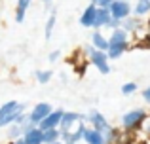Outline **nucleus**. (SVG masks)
Instances as JSON below:
<instances>
[{
    "label": "nucleus",
    "instance_id": "obj_1",
    "mask_svg": "<svg viewBox=\"0 0 150 144\" xmlns=\"http://www.w3.org/2000/svg\"><path fill=\"white\" fill-rule=\"evenodd\" d=\"M86 119H88V123L93 127V129H97V131L103 133L106 144H120V135H122L120 129H116V127L110 125V123L106 122V118L99 110L91 108V110L88 112V116H86Z\"/></svg>",
    "mask_w": 150,
    "mask_h": 144
},
{
    "label": "nucleus",
    "instance_id": "obj_2",
    "mask_svg": "<svg viewBox=\"0 0 150 144\" xmlns=\"http://www.w3.org/2000/svg\"><path fill=\"white\" fill-rule=\"evenodd\" d=\"M25 104L17 103V100H8L0 106V127H8L10 123H13L17 119L19 114L25 112Z\"/></svg>",
    "mask_w": 150,
    "mask_h": 144
},
{
    "label": "nucleus",
    "instance_id": "obj_3",
    "mask_svg": "<svg viewBox=\"0 0 150 144\" xmlns=\"http://www.w3.org/2000/svg\"><path fill=\"white\" fill-rule=\"evenodd\" d=\"M146 122V112L143 108H133V110L125 112L122 118V129L127 133H135L143 127V123Z\"/></svg>",
    "mask_w": 150,
    "mask_h": 144
},
{
    "label": "nucleus",
    "instance_id": "obj_4",
    "mask_svg": "<svg viewBox=\"0 0 150 144\" xmlns=\"http://www.w3.org/2000/svg\"><path fill=\"white\" fill-rule=\"evenodd\" d=\"M84 53L88 55V61H89V63H91L101 74H108V72H110V63H108L110 59H108V55H106V51L97 49V48H93V46H86Z\"/></svg>",
    "mask_w": 150,
    "mask_h": 144
},
{
    "label": "nucleus",
    "instance_id": "obj_5",
    "mask_svg": "<svg viewBox=\"0 0 150 144\" xmlns=\"http://www.w3.org/2000/svg\"><path fill=\"white\" fill-rule=\"evenodd\" d=\"M108 10H110L112 19L122 21V19H125V17L131 15V4H129L127 0H112V4L108 6Z\"/></svg>",
    "mask_w": 150,
    "mask_h": 144
},
{
    "label": "nucleus",
    "instance_id": "obj_6",
    "mask_svg": "<svg viewBox=\"0 0 150 144\" xmlns=\"http://www.w3.org/2000/svg\"><path fill=\"white\" fill-rule=\"evenodd\" d=\"M51 110H53V108H51V104H50V103H38L34 108H30V112L27 114V118H29L33 123H36V125H38V123H40Z\"/></svg>",
    "mask_w": 150,
    "mask_h": 144
},
{
    "label": "nucleus",
    "instance_id": "obj_7",
    "mask_svg": "<svg viewBox=\"0 0 150 144\" xmlns=\"http://www.w3.org/2000/svg\"><path fill=\"white\" fill-rule=\"evenodd\" d=\"M84 129H86V122H84V119H80V122H78L70 131L61 133V140H63V142H76V144H78V142L82 140Z\"/></svg>",
    "mask_w": 150,
    "mask_h": 144
},
{
    "label": "nucleus",
    "instance_id": "obj_8",
    "mask_svg": "<svg viewBox=\"0 0 150 144\" xmlns=\"http://www.w3.org/2000/svg\"><path fill=\"white\" fill-rule=\"evenodd\" d=\"M80 119H86V116H80L78 112H63L61 122H59V131H61V133L70 131L78 122H80Z\"/></svg>",
    "mask_w": 150,
    "mask_h": 144
},
{
    "label": "nucleus",
    "instance_id": "obj_9",
    "mask_svg": "<svg viewBox=\"0 0 150 144\" xmlns=\"http://www.w3.org/2000/svg\"><path fill=\"white\" fill-rule=\"evenodd\" d=\"M63 112H65V110H61V108H59V110H51L50 114L46 116V118L42 119L40 123H38V127H40L42 131H46V129H55V127L59 129V122H61Z\"/></svg>",
    "mask_w": 150,
    "mask_h": 144
},
{
    "label": "nucleus",
    "instance_id": "obj_10",
    "mask_svg": "<svg viewBox=\"0 0 150 144\" xmlns=\"http://www.w3.org/2000/svg\"><path fill=\"white\" fill-rule=\"evenodd\" d=\"M110 21H112V15H110L108 8H97V15H95V25H93V29H108Z\"/></svg>",
    "mask_w": 150,
    "mask_h": 144
},
{
    "label": "nucleus",
    "instance_id": "obj_11",
    "mask_svg": "<svg viewBox=\"0 0 150 144\" xmlns=\"http://www.w3.org/2000/svg\"><path fill=\"white\" fill-rule=\"evenodd\" d=\"M95 15H97V6L95 4H89L84 10L82 17H80V25L86 27V29H93V25H95Z\"/></svg>",
    "mask_w": 150,
    "mask_h": 144
},
{
    "label": "nucleus",
    "instance_id": "obj_12",
    "mask_svg": "<svg viewBox=\"0 0 150 144\" xmlns=\"http://www.w3.org/2000/svg\"><path fill=\"white\" fill-rule=\"evenodd\" d=\"M82 140H86L88 144H106V142H105V137H103L101 131L93 129V127H88V125H86V129H84Z\"/></svg>",
    "mask_w": 150,
    "mask_h": 144
},
{
    "label": "nucleus",
    "instance_id": "obj_13",
    "mask_svg": "<svg viewBox=\"0 0 150 144\" xmlns=\"http://www.w3.org/2000/svg\"><path fill=\"white\" fill-rule=\"evenodd\" d=\"M23 137L27 138L29 144H44V131L40 129L38 125H33L23 133Z\"/></svg>",
    "mask_w": 150,
    "mask_h": 144
},
{
    "label": "nucleus",
    "instance_id": "obj_14",
    "mask_svg": "<svg viewBox=\"0 0 150 144\" xmlns=\"http://www.w3.org/2000/svg\"><path fill=\"white\" fill-rule=\"evenodd\" d=\"M91 46L97 48V49H103V51L108 49V38L101 32V29H93V32H91Z\"/></svg>",
    "mask_w": 150,
    "mask_h": 144
},
{
    "label": "nucleus",
    "instance_id": "obj_15",
    "mask_svg": "<svg viewBox=\"0 0 150 144\" xmlns=\"http://www.w3.org/2000/svg\"><path fill=\"white\" fill-rule=\"evenodd\" d=\"M122 42H129V32L124 30L122 27H116V29H112V32H110V36H108V46L122 44Z\"/></svg>",
    "mask_w": 150,
    "mask_h": 144
},
{
    "label": "nucleus",
    "instance_id": "obj_16",
    "mask_svg": "<svg viewBox=\"0 0 150 144\" xmlns=\"http://www.w3.org/2000/svg\"><path fill=\"white\" fill-rule=\"evenodd\" d=\"M127 49H129V42L112 44V46H108V49H106V55H108V59H120Z\"/></svg>",
    "mask_w": 150,
    "mask_h": 144
},
{
    "label": "nucleus",
    "instance_id": "obj_17",
    "mask_svg": "<svg viewBox=\"0 0 150 144\" xmlns=\"http://www.w3.org/2000/svg\"><path fill=\"white\" fill-rule=\"evenodd\" d=\"M120 27L124 30H127V32H137V30H141V27H143V23H141V17H125L120 21Z\"/></svg>",
    "mask_w": 150,
    "mask_h": 144
},
{
    "label": "nucleus",
    "instance_id": "obj_18",
    "mask_svg": "<svg viewBox=\"0 0 150 144\" xmlns=\"http://www.w3.org/2000/svg\"><path fill=\"white\" fill-rule=\"evenodd\" d=\"M55 23H57V10H55V8H51V10H50V17H48L46 27H44V38H46V40H51V34H53Z\"/></svg>",
    "mask_w": 150,
    "mask_h": 144
},
{
    "label": "nucleus",
    "instance_id": "obj_19",
    "mask_svg": "<svg viewBox=\"0 0 150 144\" xmlns=\"http://www.w3.org/2000/svg\"><path fill=\"white\" fill-rule=\"evenodd\" d=\"M131 13L137 17H144L150 13V0H137L135 6L131 8Z\"/></svg>",
    "mask_w": 150,
    "mask_h": 144
},
{
    "label": "nucleus",
    "instance_id": "obj_20",
    "mask_svg": "<svg viewBox=\"0 0 150 144\" xmlns=\"http://www.w3.org/2000/svg\"><path fill=\"white\" fill-rule=\"evenodd\" d=\"M30 2H33V0H17V6H15V21L17 23L25 21V13H27V10H29Z\"/></svg>",
    "mask_w": 150,
    "mask_h": 144
},
{
    "label": "nucleus",
    "instance_id": "obj_21",
    "mask_svg": "<svg viewBox=\"0 0 150 144\" xmlns=\"http://www.w3.org/2000/svg\"><path fill=\"white\" fill-rule=\"evenodd\" d=\"M61 138V131L55 127V129H46L44 131V144H51L55 140H59Z\"/></svg>",
    "mask_w": 150,
    "mask_h": 144
},
{
    "label": "nucleus",
    "instance_id": "obj_22",
    "mask_svg": "<svg viewBox=\"0 0 150 144\" xmlns=\"http://www.w3.org/2000/svg\"><path fill=\"white\" fill-rule=\"evenodd\" d=\"M21 135H23V127H21V123H10V129H8V137L13 140V138L21 137Z\"/></svg>",
    "mask_w": 150,
    "mask_h": 144
},
{
    "label": "nucleus",
    "instance_id": "obj_23",
    "mask_svg": "<svg viewBox=\"0 0 150 144\" xmlns=\"http://www.w3.org/2000/svg\"><path fill=\"white\" fill-rule=\"evenodd\" d=\"M51 76H53V72H51V70H36L38 84H48V81L51 80Z\"/></svg>",
    "mask_w": 150,
    "mask_h": 144
},
{
    "label": "nucleus",
    "instance_id": "obj_24",
    "mask_svg": "<svg viewBox=\"0 0 150 144\" xmlns=\"http://www.w3.org/2000/svg\"><path fill=\"white\" fill-rule=\"evenodd\" d=\"M135 91H137V84H135V81H127V84L122 85V95H125V97L133 95Z\"/></svg>",
    "mask_w": 150,
    "mask_h": 144
},
{
    "label": "nucleus",
    "instance_id": "obj_25",
    "mask_svg": "<svg viewBox=\"0 0 150 144\" xmlns=\"http://www.w3.org/2000/svg\"><path fill=\"white\" fill-rule=\"evenodd\" d=\"M141 48H143V49H150V29H148V32L146 34H144V38H143V40H141Z\"/></svg>",
    "mask_w": 150,
    "mask_h": 144
},
{
    "label": "nucleus",
    "instance_id": "obj_26",
    "mask_svg": "<svg viewBox=\"0 0 150 144\" xmlns=\"http://www.w3.org/2000/svg\"><path fill=\"white\" fill-rule=\"evenodd\" d=\"M48 59H50V63H57V61L61 59V49H53V51L50 53Z\"/></svg>",
    "mask_w": 150,
    "mask_h": 144
},
{
    "label": "nucleus",
    "instance_id": "obj_27",
    "mask_svg": "<svg viewBox=\"0 0 150 144\" xmlns=\"http://www.w3.org/2000/svg\"><path fill=\"white\" fill-rule=\"evenodd\" d=\"M91 4H95L97 8H108L112 4V0H91Z\"/></svg>",
    "mask_w": 150,
    "mask_h": 144
},
{
    "label": "nucleus",
    "instance_id": "obj_28",
    "mask_svg": "<svg viewBox=\"0 0 150 144\" xmlns=\"http://www.w3.org/2000/svg\"><path fill=\"white\" fill-rule=\"evenodd\" d=\"M143 99H144V103H148V104H150V85L143 89Z\"/></svg>",
    "mask_w": 150,
    "mask_h": 144
},
{
    "label": "nucleus",
    "instance_id": "obj_29",
    "mask_svg": "<svg viewBox=\"0 0 150 144\" xmlns=\"http://www.w3.org/2000/svg\"><path fill=\"white\" fill-rule=\"evenodd\" d=\"M13 144H29V142H27V138H25V137H23V135H21V137L13 138Z\"/></svg>",
    "mask_w": 150,
    "mask_h": 144
},
{
    "label": "nucleus",
    "instance_id": "obj_30",
    "mask_svg": "<svg viewBox=\"0 0 150 144\" xmlns=\"http://www.w3.org/2000/svg\"><path fill=\"white\" fill-rule=\"evenodd\" d=\"M42 2H44L46 10H51V8H53V0H42Z\"/></svg>",
    "mask_w": 150,
    "mask_h": 144
},
{
    "label": "nucleus",
    "instance_id": "obj_31",
    "mask_svg": "<svg viewBox=\"0 0 150 144\" xmlns=\"http://www.w3.org/2000/svg\"><path fill=\"white\" fill-rule=\"evenodd\" d=\"M51 144H65V142H63L61 138H59V140H55V142H51Z\"/></svg>",
    "mask_w": 150,
    "mask_h": 144
},
{
    "label": "nucleus",
    "instance_id": "obj_32",
    "mask_svg": "<svg viewBox=\"0 0 150 144\" xmlns=\"http://www.w3.org/2000/svg\"><path fill=\"white\" fill-rule=\"evenodd\" d=\"M65 144H76V142H65Z\"/></svg>",
    "mask_w": 150,
    "mask_h": 144
},
{
    "label": "nucleus",
    "instance_id": "obj_33",
    "mask_svg": "<svg viewBox=\"0 0 150 144\" xmlns=\"http://www.w3.org/2000/svg\"><path fill=\"white\" fill-rule=\"evenodd\" d=\"M8 144H13V140H11V142H8Z\"/></svg>",
    "mask_w": 150,
    "mask_h": 144
}]
</instances>
